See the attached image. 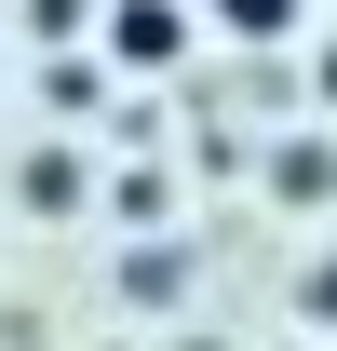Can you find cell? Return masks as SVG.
Returning <instances> with one entry per match:
<instances>
[{"mask_svg":"<svg viewBox=\"0 0 337 351\" xmlns=\"http://www.w3.org/2000/svg\"><path fill=\"white\" fill-rule=\"evenodd\" d=\"M108 54H122V68H175V54H189V14H175V0H122V14H108Z\"/></svg>","mask_w":337,"mask_h":351,"instance_id":"cell-1","label":"cell"},{"mask_svg":"<svg viewBox=\"0 0 337 351\" xmlns=\"http://www.w3.org/2000/svg\"><path fill=\"white\" fill-rule=\"evenodd\" d=\"M68 203H82V149H41L27 162V217H68Z\"/></svg>","mask_w":337,"mask_h":351,"instance_id":"cell-2","label":"cell"},{"mask_svg":"<svg viewBox=\"0 0 337 351\" xmlns=\"http://www.w3.org/2000/svg\"><path fill=\"white\" fill-rule=\"evenodd\" d=\"M203 14L229 27V41H284V27H297V0H203Z\"/></svg>","mask_w":337,"mask_h":351,"instance_id":"cell-3","label":"cell"},{"mask_svg":"<svg viewBox=\"0 0 337 351\" xmlns=\"http://www.w3.org/2000/svg\"><path fill=\"white\" fill-rule=\"evenodd\" d=\"M324 176H337V162H324V149H310V135H297L284 162H270V189H284V203H324Z\"/></svg>","mask_w":337,"mask_h":351,"instance_id":"cell-4","label":"cell"},{"mask_svg":"<svg viewBox=\"0 0 337 351\" xmlns=\"http://www.w3.org/2000/svg\"><path fill=\"white\" fill-rule=\"evenodd\" d=\"M297 311H310V324H337V257L310 270V284H297Z\"/></svg>","mask_w":337,"mask_h":351,"instance_id":"cell-5","label":"cell"}]
</instances>
